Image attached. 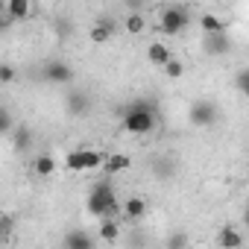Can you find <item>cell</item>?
Returning a JSON list of instances; mask_svg holds the SVG:
<instances>
[{
    "mask_svg": "<svg viewBox=\"0 0 249 249\" xmlns=\"http://www.w3.org/2000/svg\"><path fill=\"white\" fill-rule=\"evenodd\" d=\"M88 211H91L94 217H100V220H117V217L123 214V202L117 199V194H114V188H111L108 179L91 185V194H88Z\"/></svg>",
    "mask_w": 249,
    "mask_h": 249,
    "instance_id": "obj_1",
    "label": "cell"
},
{
    "mask_svg": "<svg viewBox=\"0 0 249 249\" xmlns=\"http://www.w3.org/2000/svg\"><path fill=\"white\" fill-rule=\"evenodd\" d=\"M123 129L132 135H150L156 129V106L150 100H135L123 111Z\"/></svg>",
    "mask_w": 249,
    "mask_h": 249,
    "instance_id": "obj_2",
    "label": "cell"
},
{
    "mask_svg": "<svg viewBox=\"0 0 249 249\" xmlns=\"http://www.w3.org/2000/svg\"><path fill=\"white\" fill-rule=\"evenodd\" d=\"M65 164H68V170H73V173L97 170V167H103V164H106V156H103V153H97V150H73V153H68V156H65Z\"/></svg>",
    "mask_w": 249,
    "mask_h": 249,
    "instance_id": "obj_3",
    "label": "cell"
},
{
    "mask_svg": "<svg viewBox=\"0 0 249 249\" xmlns=\"http://www.w3.org/2000/svg\"><path fill=\"white\" fill-rule=\"evenodd\" d=\"M188 27V9L185 6H164L159 15V30L164 36H179Z\"/></svg>",
    "mask_w": 249,
    "mask_h": 249,
    "instance_id": "obj_4",
    "label": "cell"
},
{
    "mask_svg": "<svg viewBox=\"0 0 249 249\" xmlns=\"http://www.w3.org/2000/svg\"><path fill=\"white\" fill-rule=\"evenodd\" d=\"M188 117H191L194 126H211V123L217 120V106H214L211 100H196V103L191 106Z\"/></svg>",
    "mask_w": 249,
    "mask_h": 249,
    "instance_id": "obj_5",
    "label": "cell"
},
{
    "mask_svg": "<svg viewBox=\"0 0 249 249\" xmlns=\"http://www.w3.org/2000/svg\"><path fill=\"white\" fill-rule=\"evenodd\" d=\"M44 79H47V82H56V85H65V82H71V79H73V71H71V65H68V62L50 59V62L44 65Z\"/></svg>",
    "mask_w": 249,
    "mask_h": 249,
    "instance_id": "obj_6",
    "label": "cell"
},
{
    "mask_svg": "<svg viewBox=\"0 0 249 249\" xmlns=\"http://www.w3.org/2000/svg\"><path fill=\"white\" fill-rule=\"evenodd\" d=\"M30 12H33L30 0H6L3 3V18L6 21H27Z\"/></svg>",
    "mask_w": 249,
    "mask_h": 249,
    "instance_id": "obj_7",
    "label": "cell"
},
{
    "mask_svg": "<svg viewBox=\"0 0 249 249\" xmlns=\"http://www.w3.org/2000/svg\"><path fill=\"white\" fill-rule=\"evenodd\" d=\"M147 59H150V65H159V68L164 71V65H170V62H173V53H170V47H167V44L153 41V44L147 47Z\"/></svg>",
    "mask_w": 249,
    "mask_h": 249,
    "instance_id": "obj_8",
    "label": "cell"
},
{
    "mask_svg": "<svg viewBox=\"0 0 249 249\" xmlns=\"http://www.w3.org/2000/svg\"><path fill=\"white\" fill-rule=\"evenodd\" d=\"M217 243H220L223 249H240V246H243V237H240V231H237L234 226H223L220 234H217Z\"/></svg>",
    "mask_w": 249,
    "mask_h": 249,
    "instance_id": "obj_9",
    "label": "cell"
},
{
    "mask_svg": "<svg viewBox=\"0 0 249 249\" xmlns=\"http://www.w3.org/2000/svg\"><path fill=\"white\" fill-rule=\"evenodd\" d=\"M129 156H123V153H114V156H106V164H103V170H106V176H114V173H123V170H129Z\"/></svg>",
    "mask_w": 249,
    "mask_h": 249,
    "instance_id": "obj_10",
    "label": "cell"
},
{
    "mask_svg": "<svg viewBox=\"0 0 249 249\" xmlns=\"http://www.w3.org/2000/svg\"><path fill=\"white\" fill-rule=\"evenodd\" d=\"M199 27H202L205 36H220V33H226V21H223L220 15H211V12H205V15L199 18Z\"/></svg>",
    "mask_w": 249,
    "mask_h": 249,
    "instance_id": "obj_11",
    "label": "cell"
},
{
    "mask_svg": "<svg viewBox=\"0 0 249 249\" xmlns=\"http://www.w3.org/2000/svg\"><path fill=\"white\" fill-rule=\"evenodd\" d=\"M111 33H114V24H111V21H97V24L91 27V41H94V44H106V41L111 38Z\"/></svg>",
    "mask_w": 249,
    "mask_h": 249,
    "instance_id": "obj_12",
    "label": "cell"
},
{
    "mask_svg": "<svg viewBox=\"0 0 249 249\" xmlns=\"http://www.w3.org/2000/svg\"><path fill=\"white\" fill-rule=\"evenodd\" d=\"M229 47H231V44H229V36H226V33H220V36H205V50H208V53L223 56Z\"/></svg>",
    "mask_w": 249,
    "mask_h": 249,
    "instance_id": "obj_13",
    "label": "cell"
},
{
    "mask_svg": "<svg viewBox=\"0 0 249 249\" xmlns=\"http://www.w3.org/2000/svg\"><path fill=\"white\" fill-rule=\"evenodd\" d=\"M123 214H126L129 220H141V217L147 214V202H144L141 196H132V199L123 202Z\"/></svg>",
    "mask_w": 249,
    "mask_h": 249,
    "instance_id": "obj_14",
    "label": "cell"
},
{
    "mask_svg": "<svg viewBox=\"0 0 249 249\" xmlns=\"http://www.w3.org/2000/svg\"><path fill=\"white\" fill-rule=\"evenodd\" d=\"M65 249H94V240L85 231H71L65 237Z\"/></svg>",
    "mask_w": 249,
    "mask_h": 249,
    "instance_id": "obj_15",
    "label": "cell"
},
{
    "mask_svg": "<svg viewBox=\"0 0 249 249\" xmlns=\"http://www.w3.org/2000/svg\"><path fill=\"white\" fill-rule=\"evenodd\" d=\"M117 234H120L117 220H103V223H100V237H103L106 243H114V240H117Z\"/></svg>",
    "mask_w": 249,
    "mask_h": 249,
    "instance_id": "obj_16",
    "label": "cell"
},
{
    "mask_svg": "<svg viewBox=\"0 0 249 249\" xmlns=\"http://www.w3.org/2000/svg\"><path fill=\"white\" fill-rule=\"evenodd\" d=\"M33 167H36L38 176H50V173L56 170V159H53V156H38V159L33 161Z\"/></svg>",
    "mask_w": 249,
    "mask_h": 249,
    "instance_id": "obj_17",
    "label": "cell"
},
{
    "mask_svg": "<svg viewBox=\"0 0 249 249\" xmlns=\"http://www.w3.org/2000/svg\"><path fill=\"white\" fill-rule=\"evenodd\" d=\"M68 108H71V114H85V108H88L85 94H71L68 97Z\"/></svg>",
    "mask_w": 249,
    "mask_h": 249,
    "instance_id": "obj_18",
    "label": "cell"
},
{
    "mask_svg": "<svg viewBox=\"0 0 249 249\" xmlns=\"http://www.w3.org/2000/svg\"><path fill=\"white\" fill-rule=\"evenodd\" d=\"M185 246H188V234H182V231L170 234L167 243H164V249H185Z\"/></svg>",
    "mask_w": 249,
    "mask_h": 249,
    "instance_id": "obj_19",
    "label": "cell"
},
{
    "mask_svg": "<svg viewBox=\"0 0 249 249\" xmlns=\"http://www.w3.org/2000/svg\"><path fill=\"white\" fill-rule=\"evenodd\" d=\"M126 30H129V33H144V15L132 12V15L126 18Z\"/></svg>",
    "mask_w": 249,
    "mask_h": 249,
    "instance_id": "obj_20",
    "label": "cell"
},
{
    "mask_svg": "<svg viewBox=\"0 0 249 249\" xmlns=\"http://www.w3.org/2000/svg\"><path fill=\"white\" fill-rule=\"evenodd\" d=\"M185 73V65L179 62V59H173L170 65H164V76H170V79H179Z\"/></svg>",
    "mask_w": 249,
    "mask_h": 249,
    "instance_id": "obj_21",
    "label": "cell"
},
{
    "mask_svg": "<svg viewBox=\"0 0 249 249\" xmlns=\"http://www.w3.org/2000/svg\"><path fill=\"white\" fill-rule=\"evenodd\" d=\"M234 85H237V91H240L243 97H249V68L240 71V73L234 76Z\"/></svg>",
    "mask_w": 249,
    "mask_h": 249,
    "instance_id": "obj_22",
    "label": "cell"
},
{
    "mask_svg": "<svg viewBox=\"0 0 249 249\" xmlns=\"http://www.w3.org/2000/svg\"><path fill=\"white\" fill-rule=\"evenodd\" d=\"M12 79H15V68H12V65H3V68H0V82L9 85Z\"/></svg>",
    "mask_w": 249,
    "mask_h": 249,
    "instance_id": "obj_23",
    "label": "cell"
},
{
    "mask_svg": "<svg viewBox=\"0 0 249 249\" xmlns=\"http://www.w3.org/2000/svg\"><path fill=\"white\" fill-rule=\"evenodd\" d=\"M0 129H3V135H9V132H12V117H9V111H6V108L0 111Z\"/></svg>",
    "mask_w": 249,
    "mask_h": 249,
    "instance_id": "obj_24",
    "label": "cell"
},
{
    "mask_svg": "<svg viewBox=\"0 0 249 249\" xmlns=\"http://www.w3.org/2000/svg\"><path fill=\"white\" fill-rule=\"evenodd\" d=\"M0 226H3V237L12 234V217H9V214H3V223H0Z\"/></svg>",
    "mask_w": 249,
    "mask_h": 249,
    "instance_id": "obj_25",
    "label": "cell"
},
{
    "mask_svg": "<svg viewBox=\"0 0 249 249\" xmlns=\"http://www.w3.org/2000/svg\"><path fill=\"white\" fill-rule=\"evenodd\" d=\"M243 223H246V229H249V211H246V214H243Z\"/></svg>",
    "mask_w": 249,
    "mask_h": 249,
    "instance_id": "obj_26",
    "label": "cell"
}]
</instances>
